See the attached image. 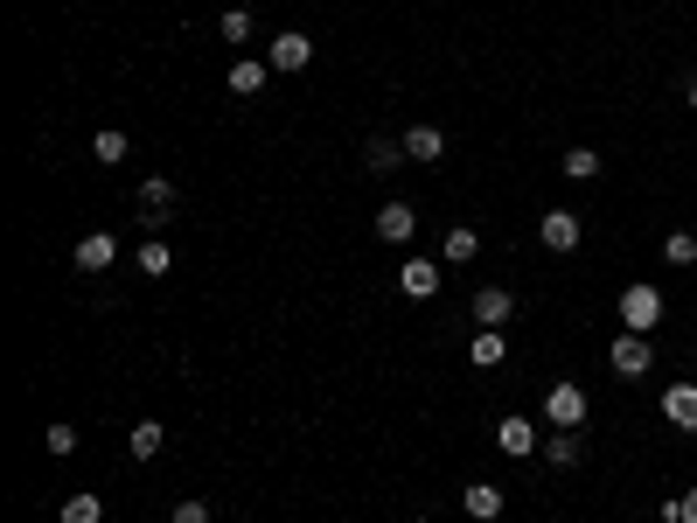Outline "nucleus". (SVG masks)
<instances>
[{
  "instance_id": "1",
  "label": "nucleus",
  "mask_w": 697,
  "mask_h": 523,
  "mask_svg": "<svg viewBox=\"0 0 697 523\" xmlns=\"http://www.w3.org/2000/svg\"><path fill=\"white\" fill-rule=\"evenodd\" d=\"M620 328H635V335H655V322H663V293L649 287V279H635V287H620Z\"/></svg>"
},
{
  "instance_id": "2",
  "label": "nucleus",
  "mask_w": 697,
  "mask_h": 523,
  "mask_svg": "<svg viewBox=\"0 0 697 523\" xmlns=\"http://www.w3.org/2000/svg\"><path fill=\"white\" fill-rule=\"evenodd\" d=\"M544 426H551V433H579V426H586V391H579L572 377L544 391Z\"/></svg>"
},
{
  "instance_id": "3",
  "label": "nucleus",
  "mask_w": 697,
  "mask_h": 523,
  "mask_svg": "<svg viewBox=\"0 0 697 523\" xmlns=\"http://www.w3.org/2000/svg\"><path fill=\"white\" fill-rule=\"evenodd\" d=\"M607 363H614V377H649V370H655V342L635 335V328H620L607 342Z\"/></svg>"
},
{
  "instance_id": "4",
  "label": "nucleus",
  "mask_w": 697,
  "mask_h": 523,
  "mask_svg": "<svg viewBox=\"0 0 697 523\" xmlns=\"http://www.w3.org/2000/svg\"><path fill=\"white\" fill-rule=\"evenodd\" d=\"M266 63L279 70V78H293V70H307V63H314V35H300V28L272 35V43H266Z\"/></svg>"
},
{
  "instance_id": "5",
  "label": "nucleus",
  "mask_w": 697,
  "mask_h": 523,
  "mask_svg": "<svg viewBox=\"0 0 697 523\" xmlns=\"http://www.w3.org/2000/svg\"><path fill=\"white\" fill-rule=\"evenodd\" d=\"M496 446H502L510 461H531L537 446H544V433H537V426L523 419V412H510V419H496Z\"/></svg>"
},
{
  "instance_id": "6",
  "label": "nucleus",
  "mask_w": 697,
  "mask_h": 523,
  "mask_svg": "<svg viewBox=\"0 0 697 523\" xmlns=\"http://www.w3.org/2000/svg\"><path fill=\"white\" fill-rule=\"evenodd\" d=\"M140 217H147V231H161V223L175 217V182H167V175H147L140 182Z\"/></svg>"
},
{
  "instance_id": "7",
  "label": "nucleus",
  "mask_w": 697,
  "mask_h": 523,
  "mask_svg": "<svg viewBox=\"0 0 697 523\" xmlns=\"http://www.w3.org/2000/svg\"><path fill=\"white\" fill-rule=\"evenodd\" d=\"M537 237H544V252H579V237H586V231H579L572 210H544L537 217Z\"/></svg>"
},
{
  "instance_id": "8",
  "label": "nucleus",
  "mask_w": 697,
  "mask_h": 523,
  "mask_svg": "<svg viewBox=\"0 0 697 523\" xmlns=\"http://www.w3.org/2000/svg\"><path fill=\"white\" fill-rule=\"evenodd\" d=\"M411 231H419V210H411V202H384V210H376V237H384V245H411Z\"/></svg>"
},
{
  "instance_id": "9",
  "label": "nucleus",
  "mask_w": 697,
  "mask_h": 523,
  "mask_svg": "<svg viewBox=\"0 0 697 523\" xmlns=\"http://www.w3.org/2000/svg\"><path fill=\"white\" fill-rule=\"evenodd\" d=\"M461 510L475 516V523H496L502 510H510V496H502L496 481H475V489H461Z\"/></svg>"
},
{
  "instance_id": "10",
  "label": "nucleus",
  "mask_w": 697,
  "mask_h": 523,
  "mask_svg": "<svg viewBox=\"0 0 697 523\" xmlns=\"http://www.w3.org/2000/svg\"><path fill=\"white\" fill-rule=\"evenodd\" d=\"M112 258H119V245H112V231H91V237H78V252H70V266H78V272H105Z\"/></svg>"
},
{
  "instance_id": "11",
  "label": "nucleus",
  "mask_w": 697,
  "mask_h": 523,
  "mask_svg": "<svg viewBox=\"0 0 697 523\" xmlns=\"http://www.w3.org/2000/svg\"><path fill=\"white\" fill-rule=\"evenodd\" d=\"M663 419L676 433H697V384H670L663 391Z\"/></svg>"
},
{
  "instance_id": "12",
  "label": "nucleus",
  "mask_w": 697,
  "mask_h": 523,
  "mask_svg": "<svg viewBox=\"0 0 697 523\" xmlns=\"http://www.w3.org/2000/svg\"><path fill=\"white\" fill-rule=\"evenodd\" d=\"M510 314H516V293H510V287H481V293H475V322H481V328H502Z\"/></svg>"
},
{
  "instance_id": "13",
  "label": "nucleus",
  "mask_w": 697,
  "mask_h": 523,
  "mask_svg": "<svg viewBox=\"0 0 697 523\" xmlns=\"http://www.w3.org/2000/svg\"><path fill=\"white\" fill-rule=\"evenodd\" d=\"M467 357H475V370H502V363H510V335H502V328H481L475 342H467Z\"/></svg>"
},
{
  "instance_id": "14",
  "label": "nucleus",
  "mask_w": 697,
  "mask_h": 523,
  "mask_svg": "<svg viewBox=\"0 0 697 523\" xmlns=\"http://www.w3.org/2000/svg\"><path fill=\"white\" fill-rule=\"evenodd\" d=\"M398 287L411 293V301H432V293H440V266H432V258H405Z\"/></svg>"
},
{
  "instance_id": "15",
  "label": "nucleus",
  "mask_w": 697,
  "mask_h": 523,
  "mask_svg": "<svg viewBox=\"0 0 697 523\" xmlns=\"http://www.w3.org/2000/svg\"><path fill=\"white\" fill-rule=\"evenodd\" d=\"M446 154V133H440V126H405V161H440Z\"/></svg>"
},
{
  "instance_id": "16",
  "label": "nucleus",
  "mask_w": 697,
  "mask_h": 523,
  "mask_svg": "<svg viewBox=\"0 0 697 523\" xmlns=\"http://www.w3.org/2000/svg\"><path fill=\"white\" fill-rule=\"evenodd\" d=\"M161 446H167V426L161 419H140L133 433H126V454H133V461H154Z\"/></svg>"
},
{
  "instance_id": "17",
  "label": "nucleus",
  "mask_w": 697,
  "mask_h": 523,
  "mask_svg": "<svg viewBox=\"0 0 697 523\" xmlns=\"http://www.w3.org/2000/svg\"><path fill=\"white\" fill-rule=\"evenodd\" d=\"M266 70H272V63H258V56L231 63V91H237V98H258V91H266Z\"/></svg>"
},
{
  "instance_id": "18",
  "label": "nucleus",
  "mask_w": 697,
  "mask_h": 523,
  "mask_svg": "<svg viewBox=\"0 0 697 523\" xmlns=\"http://www.w3.org/2000/svg\"><path fill=\"white\" fill-rule=\"evenodd\" d=\"M579 454H586L579 433H544V461H551V468H579Z\"/></svg>"
},
{
  "instance_id": "19",
  "label": "nucleus",
  "mask_w": 697,
  "mask_h": 523,
  "mask_svg": "<svg viewBox=\"0 0 697 523\" xmlns=\"http://www.w3.org/2000/svg\"><path fill=\"white\" fill-rule=\"evenodd\" d=\"M398 161H405V140H370V147H363V167H370V175H391Z\"/></svg>"
},
{
  "instance_id": "20",
  "label": "nucleus",
  "mask_w": 697,
  "mask_h": 523,
  "mask_svg": "<svg viewBox=\"0 0 697 523\" xmlns=\"http://www.w3.org/2000/svg\"><path fill=\"white\" fill-rule=\"evenodd\" d=\"M133 266H140L147 279H167V272H175V252H167V245H161V237H147V245H140V258H133Z\"/></svg>"
},
{
  "instance_id": "21",
  "label": "nucleus",
  "mask_w": 697,
  "mask_h": 523,
  "mask_svg": "<svg viewBox=\"0 0 697 523\" xmlns=\"http://www.w3.org/2000/svg\"><path fill=\"white\" fill-rule=\"evenodd\" d=\"M475 252H481V237L467 231V223H461V231H446V245H440V258H446V266H467Z\"/></svg>"
},
{
  "instance_id": "22",
  "label": "nucleus",
  "mask_w": 697,
  "mask_h": 523,
  "mask_svg": "<svg viewBox=\"0 0 697 523\" xmlns=\"http://www.w3.org/2000/svg\"><path fill=\"white\" fill-rule=\"evenodd\" d=\"M63 523H105V496H91V489L70 496V502H63Z\"/></svg>"
},
{
  "instance_id": "23",
  "label": "nucleus",
  "mask_w": 697,
  "mask_h": 523,
  "mask_svg": "<svg viewBox=\"0 0 697 523\" xmlns=\"http://www.w3.org/2000/svg\"><path fill=\"white\" fill-rule=\"evenodd\" d=\"M91 154H98L105 167H119V161H126V133H119V126H105V133L91 140Z\"/></svg>"
},
{
  "instance_id": "24",
  "label": "nucleus",
  "mask_w": 697,
  "mask_h": 523,
  "mask_svg": "<svg viewBox=\"0 0 697 523\" xmlns=\"http://www.w3.org/2000/svg\"><path fill=\"white\" fill-rule=\"evenodd\" d=\"M663 258H670V266H697V237L690 231H670L663 237Z\"/></svg>"
},
{
  "instance_id": "25",
  "label": "nucleus",
  "mask_w": 697,
  "mask_h": 523,
  "mask_svg": "<svg viewBox=\"0 0 697 523\" xmlns=\"http://www.w3.org/2000/svg\"><path fill=\"white\" fill-rule=\"evenodd\" d=\"M565 175H572V182H593V175H600V154H593V147H572V154H565Z\"/></svg>"
},
{
  "instance_id": "26",
  "label": "nucleus",
  "mask_w": 697,
  "mask_h": 523,
  "mask_svg": "<svg viewBox=\"0 0 697 523\" xmlns=\"http://www.w3.org/2000/svg\"><path fill=\"white\" fill-rule=\"evenodd\" d=\"M217 35H223V43H252V14H244V8H231V14L217 22Z\"/></svg>"
},
{
  "instance_id": "27",
  "label": "nucleus",
  "mask_w": 697,
  "mask_h": 523,
  "mask_svg": "<svg viewBox=\"0 0 697 523\" xmlns=\"http://www.w3.org/2000/svg\"><path fill=\"white\" fill-rule=\"evenodd\" d=\"M43 446H49L56 461H63V454H78V426H49V433H43Z\"/></svg>"
},
{
  "instance_id": "28",
  "label": "nucleus",
  "mask_w": 697,
  "mask_h": 523,
  "mask_svg": "<svg viewBox=\"0 0 697 523\" xmlns=\"http://www.w3.org/2000/svg\"><path fill=\"white\" fill-rule=\"evenodd\" d=\"M175 523H210V502H202V496H188V502H175Z\"/></svg>"
},
{
  "instance_id": "29",
  "label": "nucleus",
  "mask_w": 697,
  "mask_h": 523,
  "mask_svg": "<svg viewBox=\"0 0 697 523\" xmlns=\"http://www.w3.org/2000/svg\"><path fill=\"white\" fill-rule=\"evenodd\" d=\"M676 523H697V489H684V496H676Z\"/></svg>"
},
{
  "instance_id": "30",
  "label": "nucleus",
  "mask_w": 697,
  "mask_h": 523,
  "mask_svg": "<svg viewBox=\"0 0 697 523\" xmlns=\"http://www.w3.org/2000/svg\"><path fill=\"white\" fill-rule=\"evenodd\" d=\"M684 105H690V112H697V78H690V98H684Z\"/></svg>"
}]
</instances>
